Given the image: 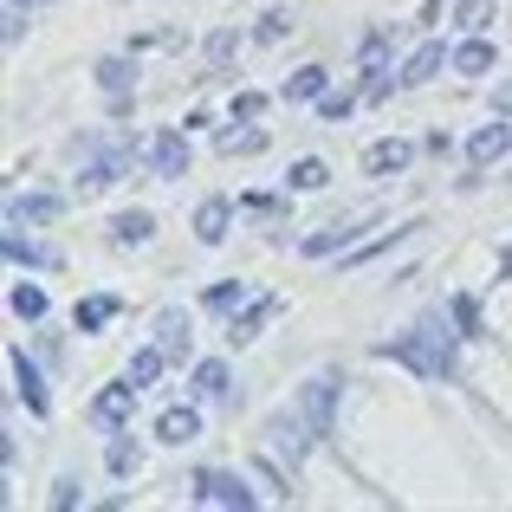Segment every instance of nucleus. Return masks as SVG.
I'll use <instances>...</instances> for the list:
<instances>
[{"instance_id": "1", "label": "nucleus", "mask_w": 512, "mask_h": 512, "mask_svg": "<svg viewBox=\"0 0 512 512\" xmlns=\"http://www.w3.org/2000/svg\"><path fill=\"white\" fill-rule=\"evenodd\" d=\"M195 435V409H169L163 415V441H188Z\"/></svg>"}, {"instance_id": "4", "label": "nucleus", "mask_w": 512, "mask_h": 512, "mask_svg": "<svg viewBox=\"0 0 512 512\" xmlns=\"http://www.w3.org/2000/svg\"><path fill=\"white\" fill-rule=\"evenodd\" d=\"M292 182H299V188H312V182H325V169H318V163H299V169H292Z\"/></svg>"}, {"instance_id": "3", "label": "nucleus", "mask_w": 512, "mask_h": 512, "mask_svg": "<svg viewBox=\"0 0 512 512\" xmlns=\"http://www.w3.org/2000/svg\"><path fill=\"white\" fill-rule=\"evenodd\" d=\"M461 65H467V72H487V65H493V46H461Z\"/></svg>"}, {"instance_id": "2", "label": "nucleus", "mask_w": 512, "mask_h": 512, "mask_svg": "<svg viewBox=\"0 0 512 512\" xmlns=\"http://www.w3.org/2000/svg\"><path fill=\"white\" fill-rule=\"evenodd\" d=\"M409 163V150L402 143H383V150H370V169H402Z\"/></svg>"}]
</instances>
